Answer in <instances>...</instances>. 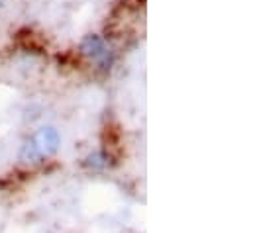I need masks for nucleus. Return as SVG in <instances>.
<instances>
[{
  "label": "nucleus",
  "mask_w": 253,
  "mask_h": 233,
  "mask_svg": "<svg viewBox=\"0 0 253 233\" xmlns=\"http://www.w3.org/2000/svg\"><path fill=\"white\" fill-rule=\"evenodd\" d=\"M81 51H83V55H86V57H90L94 63H98L100 67H110V63H112V53H110V49L106 47V43H104V39H100L98 36H86L84 39H83V43H81Z\"/></svg>",
  "instance_id": "f03ea898"
},
{
  "label": "nucleus",
  "mask_w": 253,
  "mask_h": 233,
  "mask_svg": "<svg viewBox=\"0 0 253 233\" xmlns=\"http://www.w3.org/2000/svg\"><path fill=\"white\" fill-rule=\"evenodd\" d=\"M59 133L53 127H40L20 151V159L24 163H42L49 159L59 149Z\"/></svg>",
  "instance_id": "f257e3e1"
},
{
  "label": "nucleus",
  "mask_w": 253,
  "mask_h": 233,
  "mask_svg": "<svg viewBox=\"0 0 253 233\" xmlns=\"http://www.w3.org/2000/svg\"><path fill=\"white\" fill-rule=\"evenodd\" d=\"M108 163H110V157H108L106 153H102V151L90 153V155L86 157V161H84V165H86L88 169H94V171L106 169V167H108Z\"/></svg>",
  "instance_id": "7ed1b4c3"
}]
</instances>
